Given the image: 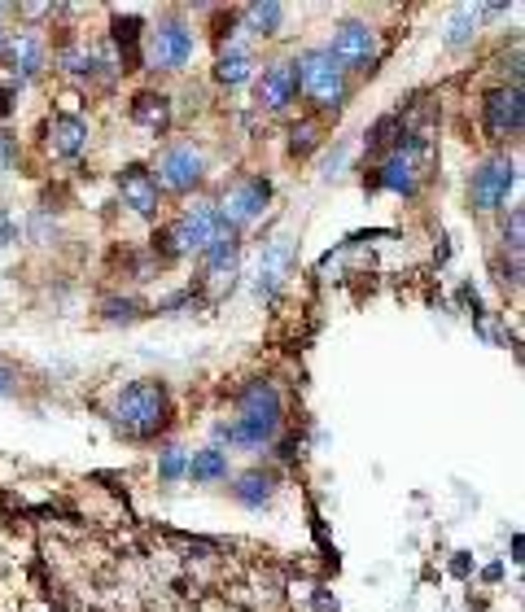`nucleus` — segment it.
<instances>
[{"instance_id": "obj_1", "label": "nucleus", "mask_w": 525, "mask_h": 612, "mask_svg": "<svg viewBox=\"0 0 525 612\" xmlns=\"http://www.w3.org/2000/svg\"><path fill=\"white\" fill-rule=\"evenodd\" d=\"M281 420H285V403H281V390L272 381H249L241 394H236V420L219 425L215 438L228 442V446H245V451H258L268 446L277 433H281Z\"/></svg>"}, {"instance_id": "obj_2", "label": "nucleus", "mask_w": 525, "mask_h": 612, "mask_svg": "<svg viewBox=\"0 0 525 612\" xmlns=\"http://www.w3.org/2000/svg\"><path fill=\"white\" fill-rule=\"evenodd\" d=\"M110 420L132 442H154L171 425V394L162 381H132L114 394Z\"/></svg>"}, {"instance_id": "obj_3", "label": "nucleus", "mask_w": 525, "mask_h": 612, "mask_svg": "<svg viewBox=\"0 0 525 612\" xmlns=\"http://www.w3.org/2000/svg\"><path fill=\"white\" fill-rule=\"evenodd\" d=\"M223 232H228V223L219 219L215 201H197V206H188L171 228H162V232L154 236V254H158L162 262H167V258H184V254H206Z\"/></svg>"}, {"instance_id": "obj_4", "label": "nucleus", "mask_w": 525, "mask_h": 612, "mask_svg": "<svg viewBox=\"0 0 525 612\" xmlns=\"http://www.w3.org/2000/svg\"><path fill=\"white\" fill-rule=\"evenodd\" d=\"M294 66H298V88H303L320 110H342V106H346L351 84H346V71L333 62L329 49H307Z\"/></svg>"}, {"instance_id": "obj_5", "label": "nucleus", "mask_w": 525, "mask_h": 612, "mask_svg": "<svg viewBox=\"0 0 525 612\" xmlns=\"http://www.w3.org/2000/svg\"><path fill=\"white\" fill-rule=\"evenodd\" d=\"M193 49H197V36L180 19H162L145 32V62L154 71H184L193 62Z\"/></svg>"}, {"instance_id": "obj_6", "label": "nucleus", "mask_w": 525, "mask_h": 612, "mask_svg": "<svg viewBox=\"0 0 525 612\" xmlns=\"http://www.w3.org/2000/svg\"><path fill=\"white\" fill-rule=\"evenodd\" d=\"M512 188H516V158L490 154V158L468 175V206L481 210V215H490V210L508 206Z\"/></svg>"}, {"instance_id": "obj_7", "label": "nucleus", "mask_w": 525, "mask_h": 612, "mask_svg": "<svg viewBox=\"0 0 525 612\" xmlns=\"http://www.w3.org/2000/svg\"><path fill=\"white\" fill-rule=\"evenodd\" d=\"M268 206H272V180L268 175H245V180H236L228 188V197L215 210L232 232H241V228H249V223H258L262 215H268Z\"/></svg>"}, {"instance_id": "obj_8", "label": "nucleus", "mask_w": 525, "mask_h": 612, "mask_svg": "<svg viewBox=\"0 0 525 612\" xmlns=\"http://www.w3.org/2000/svg\"><path fill=\"white\" fill-rule=\"evenodd\" d=\"M420 154H425V140L416 132H399V145L377 167V184L399 193V197H416V188H420Z\"/></svg>"}, {"instance_id": "obj_9", "label": "nucleus", "mask_w": 525, "mask_h": 612, "mask_svg": "<svg viewBox=\"0 0 525 612\" xmlns=\"http://www.w3.org/2000/svg\"><path fill=\"white\" fill-rule=\"evenodd\" d=\"M329 53H333V62L342 71H373L377 58H381V36L368 23H342L333 45H329Z\"/></svg>"}, {"instance_id": "obj_10", "label": "nucleus", "mask_w": 525, "mask_h": 612, "mask_svg": "<svg viewBox=\"0 0 525 612\" xmlns=\"http://www.w3.org/2000/svg\"><path fill=\"white\" fill-rule=\"evenodd\" d=\"M521 127H525V97H521V84L486 93V101H481V132H486L490 140H512V136H521Z\"/></svg>"}, {"instance_id": "obj_11", "label": "nucleus", "mask_w": 525, "mask_h": 612, "mask_svg": "<svg viewBox=\"0 0 525 612\" xmlns=\"http://www.w3.org/2000/svg\"><path fill=\"white\" fill-rule=\"evenodd\" d=\"M158 188H171V193H193L202 180H206V154L197 145H171L162 158H158Z\"/></svg>"}, {"instance_id": "obj_12", "label": "nucleus", "mask_w": 525, "mask_h": 612, "mask_svg": "<svg viewBox=\"0 0 525 612\" xmlns=\"http://www.w3.org/2000/svg\"><path fill=\"white\" fill-rule=\"evenodd\" d=\"M119 197H123V206H127L132 215H141V219H154L158 206H162V188H158L154 171L141 167V162H132V167L119 171Z\"/></svg>"}, {"instance_id": "obj_13", "label": "nucleus", "mask_w": 525, "mask_h": 612, "mask_svg": "<svg viewBox=\"0 0 525 612\" xmlns=\"http://www.w3.org/2000/svg\"><path fill=\"white\" fill-rule=\"evenodd\" d=\"M298 66L294 62H272V66H262L258 75V106L262 110H285L298 101Z\"/></svg>"}, {"instance_id": "obj_14", "label": "nucleus", "mask_w": 525, "mask_h": 612, "mask_svg": "<svg viewBox=\"0 0 525 612\" xmlns=\"http://www.w3.org/2000/svg\"><path fill=\"white\" fill-rule=\"evenodd\" d=\"M5 62H10V71L27 84V79H36L40 71H45V62H49V53H45V40L36 36V32H19L10 45H5Z\"/></svg>"}, {"instance_id": "obj_15", "label": "nucleus", "mask_w": 525, "mask_h": 612, "mask_svg": "<svg viewBox=\"0 0 525 612\" xmlns=\"http://www.w3.org/2000/svg\"><path fill=\"white\" fill-rule=\"evenodd\" d=\"M110 40H114V49H119V71H141L136 62H141V45H145V23L136 19V14H114V23H110Z\"/></svg>"}, {"instance_id": "obj_16", "label": "nucleus", "mask_w": 525, "mask_h": 612, "mask_svg": "<svg viewBox=\"0 0 525 612\" xmlns=\"http://www.w3.org/2000/svg\"><path fill=\"white\" fill-rule=\"evenodd\" d=\"M132 123L141 132H149V136H162L171 127V97L167 93H154V88L136 93L132 97Z\"/></svg>"}, {"instance_id": "obj_17", "label": "nucleus", "mask_w": 525, "mask_h": 612, "mask_svg": "<svg viewBox=\"0 0 525 612\" xmlns=\"http://www.w3.org/2000/svg\"><path fill=\"white\" fill-rule=\"evenodd\" d=\"M88 149V123L80 114H58L49 123V154L53 158H80Z\"/></svg>"}, {"instance_id": "obj_18", "label": "nucleus", "mask_w": 525, "mask_h": 612, "mask_svg": "<svg viewBox=\"0 0 525 612\" xmlns=\"http://www.w3.org/2000/svg\"><path fill=\"white\" fill-rule=\"evenodd\" d=\"M290 262H294V249H290V241L285 236H277L268 249H262V262H258V297H277V289H281V280H285V271H290Z\"/></svg>"}, {"instance_id": "obj_19", "label": "nucleus", "mask_w": 525, "mask_h": 612, "mask_svg": "<svg viewBox=\"0 0 525 612\" xmlns=\"http://www.w3.org/2000/svg\"><path fill=\"white\" fill-rule=\"evenodd\" d=\"M232 494H236V503L241 507H268L272 503V494H277V473H262V468H249V473H241L236 477V486H232Z\"/></svg>"}, {"instance_id": "obj_20", "label": "nucleus", "mask_w": 525, "mask_h": 612, "mask_svg": "<svg viewBox=\"0 0 525 612\" xmlns=\"http://www.w3.org/2000/svg\"><path fill=\"white\" fill-rule=\"evenodd\" d=\"M228 473H232V464H228V455H223L219 446L193 451V455H188V468H184V477H188V481H197V486H215V481H228Z\"/></svg>"}, {"instance_id": "obj_21", "label": "nucleus", "mask_w": 525, "mask_h": 612, "mask_svg": "<svg viewBox=\"0 0 525 612\" xmlns=\"http://www.w3.org/2000/svg\"><path fill=\"white\" fill-rule=\"evenodd\" d=\"M249 75H254V58H249L245 49H228V53H219V62H215V79H219L223 88H241Z\"/></svg>"}, {"instance_id": "obj_22", "label": "nucleus", "mask_w": 525, "mask_h": 612, "mask_svg": "<svg viewBox=\"0 0 525 612\" xmlns=\"http://www.w3.org/2000/svg\"><path fill=\"white\" fill-rule=\"evenodd\" d=\"M477 19H481V10H473V5H460L455 14H451V27H447V45L451 49H464L473 36H477Z\"/></svg>"}, {"instance_id": "obj_23", "label": "nucleus", "mask_w": 525, "mask_h": 612, "mask_svg": "<svg viewBox=\"0 0 525 612\" xmlns=\"http://www.w3.org/2000/svg\"><path fill=\"white\" fill-rule=\"evenodd\" d=\"M245 23L254 36H277L281 23H285V5H249L245 10Z\"/></svg>"}, {"instance_id": "obj_24", "label": "nucleus", "mask_w": 525, "mask_h": 612, "mask_svg": "<svg viewBox=\"0 0 525 612\" xmlns=\"http://www.w3.org/2000/svg\"><path fill=\"white\" fill-rule=\"evenodd\" d=\"M188 468V455L180 446H162L158 451V481H180Z\"/></svg>"}, {"instance_id": "obj_25", "label": "nucleus", "mask_w": 525, "mask_h": 612, "mask_svg": "<svg viewBox=\"0 0 525 612\" xmlns=\"http://www.w3.org/2000/svg\"><path fill=\"white\" fill-rule=\"evenodd\" d=\"M316 145H320V127H316L312 119H307V123H294V132H290V154L307 158Z\"/></svg>"}, {"instance_id": "obj_26", "label": "nucleus", "mask_w": 525, "mask_h": 612, "mask_svg": "<svg viewBox=\"0 0 525 612\" xmlns=\"http://www.w3.org/2000/svg\"><path fill=\"white\" fill-rule=\"evenodd\" d=\"M106 316H110V320H127V325H132V320H141V316H145V306H141V302H132V297H123V302L114 297V302H106Z\"/></svg>"}, {"instance_id": "obj_27", "label": "nucleus", "mask_w": 525, "mask_h": 612, "mask_svg": "<svg viewBox=\"0 0 525 612\" xmlns=\"http://www.w3.org/2000/svg\"><path fill=\"white\" fill-rule=\"evenodd\" d=\"M53 232H58V223H49V215H45V210H36V215H32V223H27V236H32L36 245H49V236H53Z\"/></svg>"}, {"instance_id": "obj_28", "label": "nucleus", "mask_w": 525, "mask_h": 612, "mask_svg": "<svg viewBox=\"0 0 525 612\" xmlns=\"http://www.w3.org/2000/svg\"><path fill=\"white\" fill-rule=\"evenodd\" d=\"M521 228H525V215H521V210H512V215H508V223H503V245L512 249V258L521 254Z\"/></svg>"}, {"instance_id": "obj_29", "label": "nucleus", "mask_w": 525, "mask_h": 612, "mask_svg": "<svg viewBox=\"0 0 525 612\" xmlns=\"http://www.w3.org/2000/svg\"><path fill=\"white\" fill-rule=\"evenodd\" d=\"M14 162H19V136H10L5 127H0V175H5Z\"/></svg>"}, {"instance_id": "obj_30", "label": "nucleus", "mask_w": 525, "mask_h": 612, "mask_svg": "<svg viewBox=\"0 0 525 612\" xmlns=\"http://www.w3.org/2000/svg\"><path fill=\"white\" fill-rule=\"evenodd\" d=\"M19 385H23L19 368H10V364H0V399H14V394H19Z\"/></svg>"}, {"instance_id": "obj_31", "label": "nucleus", "mask_w": 525, "mask_h": 612, "mask_svg": "<svg viewBox=\"0 0 525 612\" xmlns=\"http://www.w3.org/2000/svg\"><path fill=\"white\" fill-rule=\"evenodd\" d=\"M14 241H19V223H14L10 215H0V249L14 245Z\"/></svg>"}, {"instance_id": "obj_32", "label": "nucleus", "mask_w": 525, "mask_h": 612, "mask_svg": "<svg viewBox=\"0 0 525 612\" xmlns=\"http://www.w3.org/2000/svg\"><path fill=\"white\" fill-rule=\"evenodd\" d=\"M10 114H14V88L0 84V119H10Z\"/></svg>"}, {"instance_id": "obj_33", "label": "nucleus", "mask_w": 525, "mask_h": 612, "mask_svg": "<svg viewBox=\"0 0 525 612\" xmlns=\"http://www.w3.org/2000/svg\"><path fill=\"white\" fill-rule=\"evenodd\" d=\"M5 45H10V36H5V27H0V53H5Z\"/></svg>"}]
</instances>
